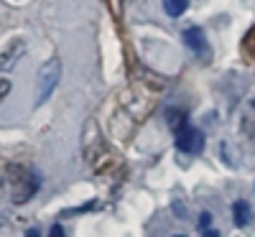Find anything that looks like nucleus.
<instances>
[{
	"mask_svg": "<svg viewBox=\"0 0 255 237\" xmlns=\"http://www.w3.org/2000/svg\"><path fill=\"white\" fill-rule=\"evenodd\" d=\"M61 59L59 56H51L46 64H41V69H38V74H36V100H33V105L36 107H41L44 102H49V97L54 95V90H56V84H59V79H61Z\"/></svg>",
	"mask_w": 255,
	"mask_h": 237,
	"instance_id": "nucleus-1",
	"label": "nucleus"
},
{
	"mask_svg": "<svg viewBox=\"0 0 255 237\" xmlns=\"http://www.w3.org/2000/svg\"><path fill=\"white\" fill-rule=\"evenodd\" d=\"M176 148L181 150V153H191V156H197L202 153V148H204V135L197 130V127H181V130L176 133Z\"/></svg>",
	"mask_w": 255,
	"mask_h": 237,
	"instance_id": "nucleus-2",
	"label": "nucleus"
},
{
	"mask_svg": "<svg viewBox=\"0 0 255 237\" xmlns=\"http://www.w3.org/2000/svg\"><path fill=\"white\" fill-rule=\"evenodd\" d=\"M184 44L194 51L197 56H204L207 54V49H209V44H207V36H204V31L202 28H184Z\"/></svg>",
	"mask_w": 255,
	"mask_h": 237,
	"instance_id": "nucleus-3",
	"label": "nucleus"
},
{
	"mask_svg": "<svg viewBox=\"0 0 255 237\" xmlns=\"http://www.w3.org/2000/svg\"><path fill=\"white\" fill-rule=\"evenodd\" d=\"M23 49H26V44L20 38H15L13 44L3 51V56H0V72H10L13 69V64L23 56Z\"/></svg>",
	"mask_w": 255,
	"mask_h": 237,
	"instance_id": "nucleus-4",
	"label": "nucleus"
},
{
	"mask_svg": "<svg viewBox=\"0 0 255 237\" xmlns=\"http://www.w3.org/2000/svg\"><path fill=\"white\" fill-rule=\"evenodd\" d=\"M166 122H168V127H171L174 133H179L181 127H186V113L181 110V107H168L166 110Z\"/></svg>",
	"mask_w": 255,
	"mask_h": 237,
	"instance_id": "nucleus-5",
	"label": "nucleus"
},
{
	"mask_svg": "<svg viewBox=\"0 0 255 237\" xmlns=\"http://www.w3.org/2000/svg\"><path fill=\"white\" fill-rule=\"evenodd\" d=\"M232 214H235V225L238 227H248L250 225V217H253V209H250V204L248 202H235L232 204Z\"/></svg>",
	"mask_w": 255,
	"mask_h": 237,
	"instance_id": "nucleus-6",
	"label": "nucleus"
},
{
	"mask_svg": "<svg viewBox=\"0 0 255 237\" xmlns=\"http://www.w3.org/2000/svg\"><path fill=\"white\" fill-rule=\"evenodd\" d=\"M186 8H189V0H163V10L171 18H179Z\"/></svg>",
	"mask_w": 255,
	"mask_h": 237,
	"instance_id": "nucleus-7",
	"label": "nucleus"
},
{
	"mask_svg": "<svg viewBox=\"0 0 255 237\" xmlns=\"http://www.w3.org/2000/svg\"><path fill=\"white\" fill-rule=\"evenodd\" d=\"M243 46H245V54L255 59V28H253V31H250L248 36H245V41H243Z\"/></svg>",
	"mask_w": 255,
	"mask_h": 237,
	"instance_id": "nucleus-8",
	"label": "nucleus"
},
{
	"mask_svg": "<svg viewBox=\"0 0 255 237\" xmlns=\"http://www.w3.org/2000/svg\"><path fill=\"white\" fill-rule=\"evenodd\" d=\"M209 225H212V214H209V212H202V217H199V227H202V230H207Z\"/></svg>",
	"mask_w": 255,
	"mask_h": 237,
	"instance_id": "nucleus-9",
	"label": "nucleus"
},
{
	"mask_svg": "<svg viewBox=\"0 0 255 237\" xmlns=\"http://www.w3.org/2000/svg\"><path fill=\"white\" fill-rule=\"evenodd\" d=\"M46 237H67V235H64V230H61V225H54L51 230H49V235Z\"/></svg>",
	"mask_w": 255,
	"mask_h": 237,
	"instance_id": "nucleus-10",
	"label": "nucleus"
},
{
	"mask_svg": "<svg viewBox=\"0 0 255 237\" xmlns=\"http://www.w3.org/2000/svg\"><path fill=\"white\" fill-rule=\"evenodd\" d=\"M8 90H10V82H8V79H5V82H0V100L8 95Z\"/></svg>",
	"mask_w": 255,
	"mask_h": 237,
	"instance_id": "nucleus-11",
	"label": "nucleus"
},
{
	"mask_svg": "<svg viewBox=\"0 0 255 237\" xmlns=\"http://www.w3.org/2000/svg\"><path fill=\"white\" fill-rule=\"evenodd\" d=\"M202 237H220V232H217V230H204Z\"/></svg>",
	"mask_w": 255,
	"mask_h": 237,
	"instance_id": "nucleus-12",
	"label": "nucleus"
},
{
	"mask_svg": "<svg viewBox=\"0 0 255 237\" xmlns=\"http://www.w3.org/2000/svg\"><path fill=\"white\" fill-rule=\"evenodd\" d=\"M28 237H38V232H36V230H31V232H28Z\"/></svg>",
	"mask_w": 255,
	"mask_h": 237,
	"instance_id": "nucleus-13",
	"label": "nucleus"
},
{
	"mask_svg": "<svg viewBox=\"0 0 255 237\" xmlns=\"http://www.w3.org/2000/svg\"><path fill=\"white\" fill-rule=\"evenodd\" d=\"M176 237H184V235H176Z\"/></svg>",
	"mask_w": 255,
	"mask_h": 237,
	"instance_id": "nucleus-14",
	"label": "nucleus"
}]
</instances>
